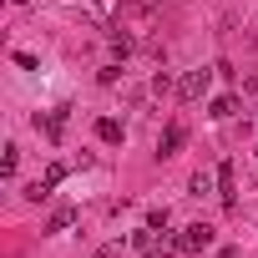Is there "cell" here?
Here are the masks:
<instances>
[{"label": "cell", "instance_id": "cell-1", "mask_svg": "<svg viewBox=\"0 0 258 258\" xmlns=\"http://www.w3.org/2000/svg\"><path fill=\"white\" fill-rule=\"evenodd\" d=\"M213 76H218V66H198V71H187V76L177 81V96H182V101H203L208 86H213Z\"/></svg>", "mask_w": 258, "mask_h": 258}, {"label": "cell", "instance_id": "cell-2", "mask_svg": "<svg viewBox=\"0 0 258 258\" xmlns=\"http://www.w3.org/2000/svg\"><path fill=\"white\" fill-rule=\"evenodd\" d=\"M177 248H182V253H203V248H213V228H208V223H187V228L177 233Z\"/></svg>", "mask_w": 258, "mask_h": 258}, {"label": "cell", "instance_id": "cell-3", "mask_svg": "<svg viewBox=\"0 0 258 258\" xmlns=\"http://www.w3.org/2000/svg\"><path fill=\"white\" fill-rule=\"evenodd\" d=\"M182 142H187V126H182V121L162 126V137H157V157H177V152H182Z\"/></svg>", "mask_w": 258, "mask_h": 258}, {"label": "cell", "instance_id": "cell-4", "mask_svg": "<svg viewBox=\"0 0 258 258\" xmlns=\"http://www.w3.org/2000/svg\"><path fill=\"white\" fill-rule=\"evenodd\" d=\"M218 198L233 208L238 203V177H233V162H218Z\"/></svg>", "mask_w": 258, "mask_h": 258}, {"label": "cell", "instance_id": "cell-5", "mask_svg": "<svg viewBox=\"0 0 258 258\" xmlns=\"http://www.w3.org/2000/svg\"><path fill=\"white\" fill-rule=\"evenodd\" d=\"M208 111H213L218 121H228V116L238 111V91H223V96H213V106H208Z\"/></svg>", "mask_w": 258, "mask_h": 258}, {"label": "cell", "instance_id": "cell-6", "mask_svg": "<svg viewBox=\"0 0 258 258\" xmlns=\"http://www.w3.org/2000/svg\"><path fill=\"white\" fill-rule=\"evenodd\" d=\"M96 137H101V142H111V147H116V142H121V137H126V132H121V121H116V116H101V121H96Z\"/></svg>", "mask_w": 258, "mask_h": 258}, {"label": "cell", "instance_id": "cell-7", "mask_svg": "<svg viewBox=\"0 0 258 258\" xmlns=\"http://www.w3.org/2000/svg\"><path fill=\"white\" fill-rule=\"evenodd\" d=\"M71 223H76V208H56V213H51V223H46V233H66Z\"/></svg>", "mask_w": 258, "mask_h": 258}, {"label": "cell", "instance_id": "cell-8", "mask_svg": "<svg viewBox=\"0 0 258 258\" xmlns=\"http://www.w3.org/2000/svg\"><path fill=\"white\" fill-rule=\"evenodd\" d=\"M41 182H46V187L56 192V187L66 182V162H46V172H41Z\"/></svg>", "mask_w": 258, "mask_h": 258}, {"label": "cell", "instance_id": "cell-9", "mask_svg": "<svg viewBox=\"0 0 258 258\" xmlns=\"http://www.w3.org/2000/svg\"><path fill=\"white\" fill-rule=\"evenodd\" d=\"M16 167H21V147H16V142H6V157H0V172H6V177H16Z\"/></svg>", "mask_w": 258, "mask_h": 258}, {"label": "cell", "instance_id": "cell-10", "mask_svg": "<svg viewBox=\"0 0 258 258\" xmlns=\"http://www.w3.org/2000/svg\"><path fill=\"white\" fill-rule=\"evenodd\" d=\"M147 228L167 233V228H172V213H167V208H152V213H147Z\"/></svg>", "mask_w": 258, "mask_h": 258}, {"label": "cell", "instance_id": "cell-11", "mask_svg": "<svg viewBox=\"0 0 258 258\" xmlns=\"http://www.w3.org/2000/svg\"><path fill=\"white\" fill-rule=\"evenodd\" d=\"M152 91H157V96H167V91H177V81H172L167 71H157V76H152Z\"/></svg>", "mask_w": 258, "mask_h": 258}, {"label": "cell", "instance_id": "cell-12", "mask_svg": "<svg viewBox=\"0 0 258 258\" xmlns=\"http://www.w3.org/2000/svg\"><path fill=\"white\" fill-rule=\"evenodd\" d=\"M152 233H157V228H137V233H132V248L147 253V248H152Z\"/></svg>", "mask_w": 258, "mask_h": 258}, {"label": "cell", "instance_id": "cell-13", "mask_svg": "<svg viewBox=\"0 0 258 258\" xmlns=\"http://www.w3.org/2000/svg\"><path fill=\"white\" fill-rule=\"evenodd\" d=\"M111 51L126 61V56H132V36H111Z\"/></svg>", "mask_w": 258, "mask_h": 258}, {"label": "cell", "instance_id": "cell-14", "mask_svg": "<svg viewBox=\"0 0 258 258\" xmlns=\"http://www.w3.org/2000/svg\"><path fill=\"white\" fill-rule=\"evenodd\" d=\"M96 81H101V86H116V81H121V66H101V76H96Z\"/></svg>", "mask_w": 258, "mask_h": 258}, {"label": "cell", "instance_id": "cell-15", "mask_svg": "<svg viewBox=\"0 0 258 258\" xmlns=\"http://www.w3.org/2000/svg\"><path fill=\"white\" fill-rule=\"evenodd\" d=\"M213 182H218V177H208V172H198V177H192V192H198V198H203V192H208V187H213Z\"/></svg>", "mask_w": 258, "mask_h": 258}, {"label": "cell", "instance_id": "cell-16", "mask_svg": "<svg viewBox=\"0 0 258 258\" xmlns=\"http://www.w3.org/2000/svg\"><path fill=\"white\" fill-rule=\"evenodd\" d=\"M213 258H238V253H233V248H218V253H213Z\"/></svg>", "mask_w": 258, "mask_h": 258}, {"label": "cell", "instance_id": "cell-17", "mask_svg": "<svg viewBox=\"0 0 258 258\" xmlns=\"http://www.w3.org/2000/svg\"><path fill=\"white\" fill-rule=\"evenodd\" d=\"M11 6H31V0H11Z\"/></svg>", "mask_w": 258, "mask_h": 258}]
</instances>
